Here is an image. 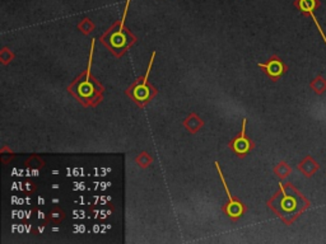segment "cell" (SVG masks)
<instances>
[{
	"label": "cell",
	"mask_w": 326,
	"mask_h": 244,
	"mask_svg": "<svg viewBox=\"0 0 326 244\" xmlns=\"http://www.w3.org/2000/svg\"><path fill=\"white\" fill-rule=\"evenodd\" d=\"M246 123H247V120L246 119L242 120V128H241V132H240V136L236 137L235 140L231 143L232 150H233L238 156L246 155L247 152H250V150L254 148L253 141L246 136Z\"/></svg>",
	"instance_id": "obj_7"
},
{
	"label": "cell",
	"mask_w": 326,
	"mask_h": 244,
	"mask_svg": "<svg viewBox=\"0 0 326 244\" xmlns=\"http://www.w3.org/2000/svg\"><path fill=\"white\" fill-rule=\"evenodd\" d=\"M214 164H216L217 171H218V173H219L220 181H222V183H223V187H224V189H226V193L228 195V198H229V204L227 205L226 208H224V211H226L227 215H228L229 217H232V219H238V217H241L242 215H244V213L246 209H245V206L242 205L241 201H238V200L233 198V196H232L231 192H229V188H228V186H227L226 180H224L222 171H220L219 163L216 162Z\"/></svg>",
	"instance_id": "obj_5"
},
{
	"label": "cell",
	"mask_w": 326,
	"mask_h": 244,
	"mask_svg": "<svg viewBox=\"0 0 326 244\" xmlns=\"http://www.w3.org/2000/svg\"><path fill=\"white\" fill-rule=\"evenodd\" d=\"M294 6L305 17H312L315 10L320 8V1L319 0H296Z\"/></svg>",
	"instance_id": "obj_9"
},
{
	"label": "cell",
	"mask_w": 326,
	"mask_h": 244,
	"mask_svg": "<svg viewBox=\"0 0 326 244\" xmlns=\"http://www.w3.org/2000/svg\"><path fill=\"white\" fill-rule=\"evenodd\" d=\"M274 173L275 176L281 178V180H286V178L290 177V173H292V168H290V165L288 164V163L281 162L275 165Z\"/></svg>",
	"instance_id": "obj_11"
},
{
	"label": "cell",
	"mask_w": 326,
	"mask_h": 244,
	"mask_svg": "<svg viewBox=\"0 0 326 244\" xmlns=\"http://www.w3.org/2000/svg\"><path fill=\"white\" fill-rule=\"evenodd\" d=\"M310 88H311L317 95L324 94L326 92V79L323 75L319 74V75H316L314 79L311 80V83H310Z\"/></svg>",
	"instance_id": "obj_10"
},
{
	"label": "cell",
	"mask_w": 326,
	"mask_h": 244,
	"mask_svg": "<svg viewBox=\"0 0 326 244\" xmlns=\"http://www.w3.org/2000/svg\"><path fill=\"white\" fill-rule=\"evenodd\" d=\"M201 125H203L201 120L199 119L196 115H194V113H191V115H190V116L185 120V126L189 128L191 132L198 131L199 128L201 127Z\"/></svg>",
	"instance_id": "obj_12"
},
{
	"label": "cell",
	"mask_w": 326,
	"mask_h": 244,
	"mask_svg": "<svg viewBox=\"0 0 326 244\" xmlns=\"http://www.w3.org/2000/svg\"><path fill=\"white\" fill-rule=\"evenodd\" d=\"M95 51V40H92L91 55H89L88 66L87 70L83 71L71 86L68 87V91L83 104V106L95 107L102 101L104 98V87L91 75L92 59Z\"/></svg>",
	"instance_id": "obj_2"
},
{
	"label": "cell",
	"mask_w": 326,
	"mask_h": 244,
	"mask_svg": "<svg viewBox=\"0 0 326 244\" xmlns=\"http://www.w3.org/2000/svg\"><path fill=\"white\" fill-rule=\"evenodd\" d=\"M78 28H79V30H82L84 34H88V33H91L92 30H93L95 25H93V23H92L88 18H84L82 22H80L79 25H78Z\"/></svg>",
	"instance_id": "obj_13"
},
{
	"label": "cell",
	"mask_w": 326,
	"mask_h": 244,
	"mask_svg": "<svg viewBox=\"0 0 326 244\" xmlns=\"http://www.w3.org/2000/svg\"><path fill=\"white\" fill-rule=\"evenodd\" d=\"M312 19H314V22H315V25H316V27H317V30H319V32H320V34H321V37H323L324 38V42H325V45H326V36H325V33H324V30H321V27H320V25H319V22H317V19H316V17H315V14L312 15L311 17Z\"/></svg>",
	"instance_id": "obj_15"
},
{
	"label": "cell",
	"mask_w": 326,
	"mask_h": 244,
	"mask_svg": "<svg viewBox=\"0 0 326 244\" xmlns=\"http://www.w3.org/2000/svg\"><path fill=\"white\" fill-rule=\"evenodd\" d=\"M268 206L286 225H292L311 208V202L292 183H281L279 189L268 201Z\"/></svg>",
	"instance_id": "obj_1"
},
{
	"label": "cell",
	"mask_w": 326,
	"mask_h": 244,
	"mask_svg": "<svg viewBox=\"0 0 326 244\" xmlns=\"http://www.w3.org/2000/svg\"><path fill=\"white\" fill-rule=\"evenodd\" d=\"M297 169L303 174L306 178H311L319 169H320V164L314 159V156L306 155L302 159L301 162L297 165Z\"/></svg>",
	"instance_id": "obj_8"
},
{
	"label": "cell",
	"mask_w": 326,
	"mask_h": 244,
	"mask_svg": "<svg viewBox=\"0 0 326 244\" xmlns=\"http://www.w3.org/2000/svg\"><path fill=\"white\" fill-rule=\"evenodd\" d=\"M150 162H152V158H150L146 152H142L141 155L137 158V163L141 165V167H148V165L150 164Z\"/></svg>",
	"instance_id": "obj_14"
},
{
	"label": "cell",
	"mask_w": 326,
	"mask_h": 244,
	"mask_svg": "<svg viewBox=\"0 0 326 244\" xmlns=\"http://www.w3.org/2000/svg\"><path fill=\"white\" fill-rule=\"evenodd\" d=\"M259 67H261L262 70L265 71L266 75L270 78L271 80H278L281 76L284 75L287 70H288V67L287 65L284 64L283 60L282 59L278 58L277 55L271 56L268 61H266L265 64H262V62H259Z\"/></svg>",
	"instance_id": "obj_6"
},
{
	"label": "cell",
	"mask_w": 326,
	"mask_h": 244,
	"mask_svg": "<svg viewBox=\"0 0 326 244\" xmlns=\"http://www.w3.org/2000/svg\"><path fill=\"white\" fill-rule=\"evenodd\" d=\"M129 4H130V0H126L125 9H124V15H122L121 21L115 23L104 36H101V42L104 43L107 49L117 58L124 55L126 50L137 41L134 34L130 33V30L125 27Z\"/></svg>",
	"instance_id": "obj_3"
},
{
	"label": "cell",
	"mask_w": 326,
	"mask_h": 244,
	"mask_svg": "<svg viewBox=\"0 0 326 244\" xmlns=\"http://www.w3.org/2000/svg\"><path fill=\"white\" fill-rule=\"evenodd\" d=\"M154 58H156V51L153 52L149 65H148V69H146V73L144 74V76H141V78L126 91V94H128L135 103L139 104V106H145V104L156 95L157 91L148 83V78H149L150 69H152V65L153 62H154Z\"/></svg>",
	"instance_id": "obj_4"
}]
</instances>
